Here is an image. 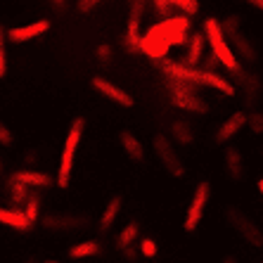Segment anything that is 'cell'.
Wrapping results in <instances>:
<instances>
[{
	"label": "cell",
	"mask_w": 263,
	"mask_h": 263,
	"mask_svg": "<svg viewBox=\"0 0 263 263\" xmlns=\"http://www.w3.org/2000/svg\"><path fill=\"white\" fill-rule=\"evenodd\" d=\"M161 71L164 76H171V79H180V81H187L192 86H209L214 90L223 92L228 98L237 95L235 86L230 81H226L223 76H218L216 71H209V69H195V67H187L183 62H173V60H161Z\"/></svg>",
	"instance_id": "1"
},
{
	"label": "cell",
	"mask_w": 263,
	"mask_h": 263,
	"mask_svg": "<svg viewBox=\"0 0 263 263\" xmlns=\"http://www.w3.org/2000/svg\"><path fill=\"white\" fill-rule=\"evenodd\" d=\"M164 83H166V92H168V100H171L173 107L183 111H190V114H206L209 111V104L204 102L199 95H197L192 83L187 81H180V79H171V76H164Z\"/></svg>",
	"instance_id": "2"
},
{
	"label": "cell",
	"mask_w": 263,
	"mask_h": 263,
	"mask_svg": "<svg viewBox=\"0 0 263 263\" xmlns=\"http://www.w3.org/2000/svg\"><path fill=\"white\" fill-rule=\"evenodd\" d=\"M83 130H86V119L79 117L71 121L69 133H67V138H64V147H62V157H60V168H57V185H60L62 190L69 187V183H71L73 157H76V149H79V145H81Z\"/></svg>",
	"instance_id": "3"
},
{
	"label": "cell",
	"mask_w": 263,
	"mask_h": 263,
	"mask_svg": "<svg viewBox=\"0 0 263 263\" xmlns=\"http://www.w3.org/2000/svg\"><path fill=\"white\" fill-rule=\"evenodd\" d=\"M204 36L209 38V45H211V52L216 55V60L220 62V67H226L228 71L242 76V69H239V62L235 57L233 48L228 45L226 36H223V29H220V22L214 17H209L204 22Z\"/></svg>",
	"instance_id": "4"
},
{
	"label": "cell",
	"mask_w": 263,
	"mask_h": 263,
	"mask_svg": "<svg viewBox=\"0 0 263 263\" xmlns=\"http://www.w3.org/2000/svg\"><path fill=\"white\" fill-rule=\"evenodd\" d=\"M220 29H223V36H226L228 45L233 48L235 57L249 62V64L256 62L258 52H256V48H254V43L245 36V31H242V17H239V14H228V17L220 22Z\"/></svg>",
	"instance_id": "5"
},
{
	"label": "cell",
	"mask_w": 263,
	"mask_h": 263,
	"mask_svg": "<svg viewBox=\"0 0 263 263\" xmlns=\"http://www.w3.org/2000/svg\"><path fill=\"white\" fill-rule=\"evenodd\" d=\"M226 220L230 223V228H233L235 233L245 239L249 247H254V249H261L263 247V228H258L256 220L251 218V216H247L239 206L228 204L226 206Z\"/></svg>",
	"instance_id": "6"
},
{
	"label": "cell",
	"mask_w": 263,
	"mask_h": 263,
	"mask_svg": "<svg viewBox=\"0 0 263 263\" xmlns=\"http://www.w3.org/2000/svg\"><path fill=\"white\" fill-rule=\"evenodd\" d=\"M209 199H211V183L209 180H199L190 197V204H187V214L183 220V230L185 233H195L199 223L204 218V211L209 206Z\"/></svg>",
	"instance_id": "7"
},
{
	"label": "cell",
	"mask_w": 263,
	"mask_h": 263,
	"mask_svg": "<svg viewBox=\"0 0 263 263\" xmlns=\"http://www.w3.org/2000/svg\"><path fill=\"white\" fill-rule=\"evenodd\" d=\"M154 157L159 159V164L164 166V171L171 178H183L185 176V164L183 159L178 157L176 147L171 145V140L166 138L164 133L154 135Z\"/></svg>",
	"instance_id": "8"
},
{
	"label": "cell",
	"mask_w": 263,
	"mask_h": 263,
	"mask_svg": "<svg viewBox=\"0 0 263 263\" xmlns=\"http://www.w3.org/2000/svg\"><path fill=\"white\" fill-rule=\"evenodd\" d=\"M168 38H166L164 24H154L152 29H147V33L140 38V52H145L149 60H164L166 52H168Z\"/></svg>",
	"instance_id": "9"
},
{
	"label": "cell",
	"mask_w": 263,
	"mask_h": 263,
	"mask_svg": "<svg viewBox=\"0 0 263 263\" xmlns=\"http://www.w3.org/2000/svg\"><path fill=\"white\" fill-rule=\"evenodd\" d=\"M147 0H133L130 3V12H128V24H126V36L123 43L128 52H138L140 50V24H142V14H145Z\"/></svg>",
	"instance_id": "10"
},
{
	"label": "cell",
	"mask_w": 263,
	"mask_h": 263,
	"mask_svg": "<svg viewBox=\"0 0 263 263\" xmlns=\"http://www.w3.org/2000/svg\"><path fill=\"white\" fill-rule=\"evenodd\" d=\"M164 31L168 38V45H183L190 38V17L187 14H176V17H166L164 22Z\"/></svg>",
	"instance_id": "11"
},
{
	"label": "cell",
	"mask_w": 263,
	"mask_h": 263,
	"mask_svg": "<svg viewBox=\"0 0 263 263\" xmlns=\"http://www.w3.org/2000/svg\"><path fill=\"white\" fill-rule=\"evenodd\" d=\"M50 19H38V22H31V24H24V26H14V29L7 31V41L12 43H29L33 38H41L43 33L50 31Z\"/></svg>",
	"instance_id": "12"
},
{
	"label": "cell",
	"mask_w": 263,
	"mask_h": 263,
	"mask_svg": "<svg viewBox=\"0 0 263 263\" xmlns=\"http://www.w3.org/2000/svg\"><path fill=\"white\" fill-rule=\"evenodd\" d=\"M92 88L100 92V95H104L107 100H111V102L121 104V107H133V95H128V92L123 90V88L114 86L111 81L102 79V76H92Z\"/></svg>",
	"instance_id": "13"
},
{
	"label": "cell",
	"mask_w": 263,
	"mask_h": 263,
	"mask_svg": "<svg viewBox=\"0 0 263 263\" xmlns=\"http://www.w3.org/2000/svg\"><path fill=\"white\" fill-rule=\"evenodd\" d=\"M88 223L90 220L86 216H73V214H50L43 218V228H48V230H81Z\"/></svg>",
	"instance_id": "14"
},
{
	"label": "cell",
	"mask_w": 263,
	"mask_h": 263,
	"mask_svg": "<svg viewBox=\"0 0 263 263\" xmlns=\"http://www.w3.org/2000/svg\"><path fill=\"white\" fill-rule=\"evenodd\" d=\"M223 161H226V176L228 180L233 183H242L247 178V171H245V159H242V152L237 147L228 145L226 152H223Z\"/></svg>",
	"instance_id": "15"
},
{
	"label": "cell",
	"mask_w": 263,
	"mask_h": 263,
	"mask_svg": "<svg viewBox=\"0 0 263 263\" xmlns=\"http://www.w3.org/2000/svg\"><path fill=\"white\" fill-rule=\"evenodd\" d=\"M245 126H247V114L245 111H235V114H230L226 121L220 123V128L216 130V142H218V145H228L239 130L245 128Z\"/></svg>",
	"instance_id": "16"
},
{
	"label": "cell",
	"mask_w": 263,
	"mask_h": 263,
	"mask_svg": "<svg viewBox=\"0 0 263 263\" xmlns=\"http://www.w3.org/2000/svg\"><path fill=\"white\" fill-rule=\"evenodd\" d=\"M10 178L19 180V183L29 185V187H50V185L55 183V178L48 176L43 171H33V168H22V171H14Z\"/></svg>",
	"instance_id": "17"
},
{
	"label": "cell",
	"mask_w": 263,
	"mask_h": 263,
	"mask_svg": "<svg viewBox=\"0 0 263 263\" xmlns=\"http://www.w3.org/2000/svg\"><path fill=\"white\" fill-rule=\"evenodd\" d=\"M119 142H121L123 152H126V157H128L130 161H135V164L145 161V147H142V142L138 140L130 130H121V133H119Z\"/></svg>",
	"instance_id": "18"
},
{
	"label": "cell",
	"mask_w": 263,
	"mask_h": 263,
	"mask_svg": "<svg viewBox=\"0 0 263 263\" xmlns=\"http://www.w3.org/2000/svg\"><path fill=\"white\" fill-rule=\"evenodd\" d=\"M0 223L7 228H12V230H19V233H26V230H31V223L29 218L24 216V211L22 209H5L0 206Z\"/></svg>",
	"instance_id": "19"
},
{
	"label": "cell",
	"mask_w": 263,
	"mask_h": 263,
	"mask_svg": "<svg viewBox=\"0 0 263 263\" xmlns=\"http://www.w3.org/2000/svg\"><path fill=\"white\" fill-rule=\"evenodd\" d=\"M121 206H123V197L121 195L109 197V202H107L102 216H100V223H98V230H100V233H107V230L114 226V220H117L119 214H121Z\"/></svg>",
	"instance_id": "20"
},
{
	"label": "cell",
	"mask_w": 263,
	"mask_h": 263,
	"mask_svg": "<svg viewBox=\"0 0 263 263\" xmlns=\"http://www.w3.org/2000/svg\"><path fill=\"white\" fill-rule=\"evenodd\" d=\"M204 45H206V36L204 33H192L190 36V45H187V55H185V62L187 67H197L199 60L204 55Z\"/></svg>",
	"instance_id": "21"
},
{
	"label": "cell",
	"mask_w": 263,
	"mask_h": 263,
	"mask_svg": "<svg viewBox=\"0 0 263 263\" xmlns=\"http://www.w3.org/2000/svg\"><path fill=\"white\" fill-rule=\"evenodd\" d=\"M140 235V223L138 220H130L126 226L121 228V233L117 235V249L119 251H126L128 247H133V239Z\"/></svg>",
	"instance_id": "22"
},
{
	"label": "cell",
	"mask_w": 263,
	"mask_h": 263,
	"mask_svg": "<svg viewBox=\"0 0 263 263\" xmlns=\"http://www.w3.org/2000/svg\"><path fill=\"white\" fill-rule=\"evenodd\" d=\"M100 251H102V247H100V242H95V239H86V242H79V245H73L71 249H69V258H88V256H98Z\"/></svg>",
	"instance_id": "23"
},
{
	"label": "cell",
	"mask_w": 263,
	"mask_h": 263,
	"mask_svg": "<svg viewBox=\"0 0 263 263\" xmlns=\"http://www.w3.org/2000/svg\"><path fill=\"white\" fill-rule=\"evenodd\" d=\"M7 190H10V199H12V204H17V206H24V202L29 199V195H31L29 185L19 183V180H14V178H10Z\"/></svg>",
	"instance_id": "24"
},
{
	"label": "cell",
	"mask_w": 263,
	"mask_h": 263,
	"mask_svg": "<svg viewBox=\"0 0 263 263\" xmlns=\"http://www.w3.org/2000/svg\"><path fill=\"white\" fill-rule=\"evenodd\" d=\"M242 81H245V100L249 107L258 102V92H261V79L258 76H247L242 73Z\"/></svg>",
	"instance_id": "25"
},
{
	"label": "cell",
	"mask_w": 263,
	"mask_h": 263,
	"mask_svg": "<svg viewBox=\"0 0 263 263\" xmlns=\"http://www.w3.org/2000/svg\"><path fill=\"white\" fill-rule=\"evenodd\" d=\"M171 138L178 145H192L195 142V135H192L190 126L185 121H173L171 123Z\"/></svg>",
	"instance_id": "26"
},
{
	"label": "cell",
	"mask_w": 263,
	"mask_h": 263,
	"mask_svg": "<svg viewBox=\"0 0 263 263\" xmlns=\"http://www.w3.org/2000/svg\"><path fill=\"white\" fill-rule=\"evenodd\" d=\"M24 216L29 218V223L33 226V223H38V214H41V197L38 195H29V199L24 202Z\"/></svg>",
	"instance_id": "27"
},
{
	"label": "cell",
	"mask_w": 263,
	"mask_h": 263,
	"mask_svg": "<svg viewBox=\"0 0 263 263\" xmlns=\"http://www.w3.org/2000/svg\"><path fill=\"white\" fill-rule=\"evenodd\" d=\"M7 31L0 26V79H5L7 76Z\"/></svg>",
	"instance_id": "28"
},
{
	"label": "cell",
	"mask_w": 263,
	"mask_h": 263,
	"mask_svg": "<svg viewBox=\"0 0 263 263\" xmlns=\"http://www.w3.org/2000/svg\"><path fill=\"white\" fill-rule=\"evenodd\" d=\"M247 126H249V130L254 135H261L263 133V111H251V114H247Z\"/></svg>",
	"instance_id": "29"
},
{
	"label": "cell",
	"mask_w": 263,
	"mask_h": 263,
	"mask_svg": "<svg viewBox=\"0 0 263 263\" xmlns=\"http://www.w3.org/2000/svg\"><path fill=\"white\" fill-rule=\"evenodd\" d=\"M171 5L183 10V14H187V17L199 12V0H171Z\"/></svg>",
	"instance_id": "30"
},
{
	"label": "cell",
	"mask_w": 263,
	"mask_h": 263,
	"mask_svg": "<svg viewBox=\"0 0 263 263\" xmlns=\"http://www.w3.org/2000/svg\"><path fill=\"white\" fill-rule=\"evenodd\" d=\"M157 251H159V245H157L152 237H142L140 239V254L145 258H154L157 256Z\"/></svg>",
	"instance_id": "31"
},
{
	"label": "cell",
	"mask_w": 263,
	"mask_h": 263,
	"mask_svg": "<svg viewBox=\"0 0 263 263\" xmlns=\"http://www.w3.org/2000/svg\"><path fill=\"white\" fill-rule=\"evenodd\" d=\"M152 3V10L157 14H159L161 19H166V17H171V0H149Z\"/></svg>",
	"instance_id": "32"
},
{
	"label": "cell",
	"mask_w": 263,
	"mask_h": 263,
	"mask_svg": "<svg viewBox=\"0 0 263 263\" xmlns=\"http://www.w3.org/2000/svg\"><path fill=\"white\" fill-rule=\"evenodd\" d=\"M14 145V133L10 130L5 121H0V147H12Z\"/></svg>",
	"instance_id": "33"
},
{
	"label": "cell",
	"mask_w": 263,
	"mask_h": 263,
	"mask_svg": "<svg viewBox=\"0 0 263 263\" xmlns=\"http://www.w3.org/2000/svg\"><path fill=\"white\" fill-rule=\"evenodd\" d=\"M95 57H98L102 64H107V62L114 57V50H111V45L109 43H100L98 48H95Z\"/></svg>",
	"instance_id": "34"
},
{
	"label": "cell",
	"mask_w": 263,
	"mask_h": 263,
	"mask_svg": "<svg viewBox=\"0 0 263 263\" xmlns=\"http://www.w3.org/2000/svg\"><path fill=\"white\" fill-rule=\"evenodd\" d=\"M102 0H79V12L88 14L90 10H95V5H100Z\"/></svg>",
	"instance_id": "35"
},
{
	"label": "cell",
	"mask_w": 263,
	"mask_h": 263,
	"mask_svg": "<svg viewBox=\"0 0 263 263\" xmlns=\"http://www.w3.org/2000/svg\"><path fill=\"white\" fill-rule=\"evenodd\" d=\"M218 64H220V62L216 60V55L211 52V55L206 57V69H209V71H214V67H218Z\"/></svg>",
	"instance_id": "36"
},
{
	"label": "cell",
	"mask_w": 263,
	"mask_h": 263,
	"mask_svg": "<svg viewBox=\"0 0 263 263\" xmlns=\"http://www.w3.org/2000/svg\"><path fill=\"white\" fill-rule=\"evenodd\" d=\"M247 3H249L251 7H256V10H261L263 12V0H247Z\"/></svg>",
	"instance_id": "37"
},
{
	"label": "cell",
	"mask_w": 263,
	"mask_h": 263,
	"mask_svg": "<svg viewBox=\"0 0 263 263\" xmlns=\"http://www.w3.org/2000/svg\"><path fill=\"white\" fill-rule=\"evenodd\" d=\"M220 263H237V258H235L233 254H228V256L223 258V261H220Z\"/></svg>",
	"instance_id": "38"
},
{
	"label": "cell",
	"mask_w": 263,
	"mask_h": 263,
	"mask_svg": "<svg viewBox=\"0 0 263 263\" xmlns=\"http://www.w3.org/2000/svg\"><path fill=\"white\" fill-rule=\"evenodd\" d=\"M256 187H258V195L263 197V178H261V180H258V183H256Z\"/></svg>",
	"instance_id": "39"
},
{
	"label": "cell",
	"mask_w": 263,
	"mask_h": 263,
	"mask_svg": "<svg viewBox=\"0 0 263 263\" xmlns=\"http://www.w3.org/2000/svg\"><path fill=\"white\" fill-rule=\"evenodd\" d=\"M52 3H55V7H62V5H64V0H52Z\"/></svg>",
	"instance_id": "40"
},
{
	"label": "cell",
	"mask_w": 263,
	"mask_h": 263,
	"mask_svg": "<svg viewBox=\"0 0 263 263\" xmlns=\"http://www.w3.org/2000/svg\"><path fill=\"white\" fill-rule=\"evenodd\" d=\"M43 263H60V261H55V258H45Z\"/></svg>",
	"instance_id": "41"
},
{
	"label": "cell",
	"mask_w": 263,
	"mask_h": 263,
	"mask_svg": "<svg viewBox=\"0 0 263 263\" xmlns=\"http://www.w3.org/2000/svg\"><path fill=\"white\" fill-rule=\"evenodd\" d=\"M26 263H36V261H33V258H29V261H26Z\"/></svg>",
	"instance_id": "42"
},
{
	"label": "cell",
	"mask_w": 263,
	"mask_h": 263,
	"mask_svg": "<svg viewBox=\"0 0 263 263\" xmlns=\"http://www.w3.org/2000/svg\"><path fill=\"white\" fill-rule=\"evenodd\" d=\"M130 3H133V0H128V5H130Z\"/></svg>",
	"instance_id": "43"
},
{
	"label": "cell",
	"mask_w": 263,
	"mask_h": 263,
	"mask_svg": "<svg viewBox=\"0 0 263 263\" xmlns=\"http://www.w3.org/2000/svg\"><path fill=\"white\" fill-rule=\"evenodd\" d=\"M261 152H263V147H261Z\"/></svg>",
	"instance_id": "44"
},
{
	"label": "cell",
	"mask_w": 263,
	"mask_h": 263,
	"mask_svg": "<svg viewBox=\"0 0 263 263\" xmlns=\"http://www.w3.org/2000/svg\"><path fill=\"white\" fill-rule=\"evenodd\" d=\"M258 263H263V261H258Z\"/></svg>",
	"instance_id": "45"
}]
</instances>
